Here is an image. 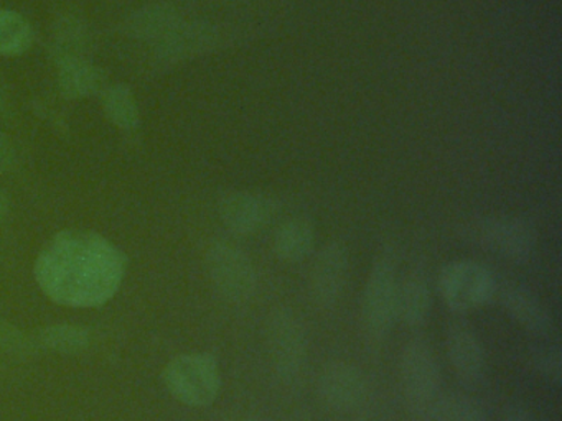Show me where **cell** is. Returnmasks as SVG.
<instances>
[{"label": "cell", "instance_id": "obj_1", "mask_svg": "<svg viewBox=\"0 0 562 421\" xmlns=\"http://www.w3.org/2000/svg\"><path fill=\"white\" fill-rule=\"evenodd\" d=\"M127 259L108 237L90 230L55 234L35 260L42 292L68 308H97L123 285Z\"/></svg>", "mask_w": 562, "mask_h": 421}, {"label": "cell", "instance_id": "obj_24", "mask_svg": "<svg viewBox=\"0 0 562 421\" xmlns=\"http://www.w3.org/2000/svg\"><path fill=\"white\" fill-rule=\"evenodd\" d=\"M532 364L536 371L549 384L561 385L562 351L558 344L539 345L532 352Z\"/></svg>", "mask_w": 562, "mask_h": 421}, {"label": "cell", "instance_id": "obj_19", "mask_svg": "<svg viewBox=\"0 0 562 421\" xmlns=\"http://www.w3.org/2000/svg\"><path fill=\"white\" fill-rule=\"evenodd\" d=\"M35 345L57 352V354L75 355L88 351L93 344L90 329L71 322L44 326L34 335Z\"/></svg>", "mask_w": 562, "mask_h": 421}, {"label": "cell", "instance_id": "obj_25", "mask_svg": "<svg viewBox=\"0 0 562 421\" xmlns=\"http://www.w3.org/2000/svg\"><path fill=\"white\" fill-rule=\"evenodd\" d=\"M34 348L35 342L29 341L24 332L0 319V352L15 357L31 354Z\"/></svg>", "mask_w": 562, "mask_h": 421}, {"label": "cell", "instance_id": "obj_10", "mask_svg": "<svg viewBox=\"0 0 562 421\" xmlns=\"http://www.w3.org/2000/svg\"><path fill=\"white\" fill-rule=\"evenodd\" d=\"M404 394L414 407H430L439 394L440 368L430 345L411 341L401 355Z\"/></svg>", "mask_w": 562, "mask_h": 421}, {"label": "cell", "instance_id": "obj_2", "mask_svg": "<svg viewBox=\"0 0 562 421\" xmlns=\"http://www.w3.org/2000/svg\"><path fill=\"white\" fill-rule=\"evenodd\" d=\"M162 378L170 395L187 407H209L222 388L218 362L203 352L177 355L164 368Z\"/></svg>", "mask_w": 562, "mask_h": 421}, {"label": "cell", "instance_id": "obj_22", "mask_svg": "<svg viewBox=\"0 0 562 421\" xmlns=\"http://www.w3.org/2000/svg\"><path fill=\"white\" fill-rule=\"evenodd\" d=\"M34 42V26L22 13L0 9V56L15 58L25 55Z\"/></svg>", "mask_w": 562, "mask_h": 421}, {"label": "cell", "instance_id": "obj_23", "mask_svg": "<svg viewBox=\"0 0 562 421\" xmlns=\"http://www.w3.org/2000/svg\"><path fill=\"white\" fill-rule=\"evenodd\" d=\"M434 421H486L482 405L465 395H446L430 403Z\"/></svg>", "mask_w": 562, "mask_h": 421}, {"label": "cell", "instance_id": "obj_18", "mask_svg": "<svg viewBox=\"0 0 562 421\" xmlns=\"http://www.w3.org/2000/svg\"><path fill=\"white\" fill-rule=\"evenodd\" d=\"M317 240L314 223L307 217H292L276 230L272 249L282 262H302L312 255Z\"/></svg>", "mask_w": 562, "mask_h": 421}, {"label": "cell", "instance_id": "obj_12", "mask_svg": "<svg viewBox=\"0 0 562 421\" xmlns=\"http://www.w3.org/2000/svg\"><path fill=\"white\" fill-rule=\"evenodd\" d=\"M348 249L340 240L322 247L311 270V293L317 305H335L344 292L348 275Z\"/></svg>", "mask_w": 562, "mask_h": 421}, {"label": "cell", "instance_id": "obj_13", "mask_svg": "<svg viewBox=\"0 0 562 421\" xmlns=\"http://www.w3.org/2000/svg\"><path fill=\"white\" fill-rule=\"evenodd\" d=\"M183 16L179 7L170 2H154L139 7L123 23L124 35L137 42H157L169 35Z\"/></svg>", "mask_w": 562, "mask_h": 421}, {"label": "cell", "instance_id": "obj_20", "mask_svg": "<svg viewBox=\"0 0 562 421\" xmlns=\"http://www.w3.org/2000/svg\"><path fill=\"white\" fill-rule=\"evenodd\" d=\"M430 309V292L424 276H407L397 286L396 319L409 328H419L426 321Z\"/></svg>", "mask_w": 562, "mask_h": 421}, {"label": "cell", "instance_id": "obj_7", "mask_svg": "<svg viewBox=\"0 0 562 421\" xmlns=\"http://www.w3.org/2000/svg\"><path fill=\"white\" fill-rule=\"evenodd\" d=\"M268 345L276 372L284 380L297 378L307 357V335L297 315L289 309L272 312L268 325Z\"/></svg>", "mask_w": 562, "mask_h": 421}, {"label": "cell", "instance_id": "obj_21", "mask_svg": "<svg viewBox=\"0 0 562 421\" xmlns=\"http://www.w3.org/2000/svg\"><path fill=\"white\" fill-rule=\"evenodd\" d=\"M103 111L108 121L121 130H136L139 127L140 111L136 94L124 82L104 88Z\"/></svg>", "mask_w": 562, "mask_h": 421}, {"label": "cell", "instance_id": "obj_3", "mask_svg": "<svg viewBox=\"0 0 562 421\" xmlns=\"http://www.w3.org/2000/svg\"><path fill=\"white\" fill-rule=\"evenodd\" d=\"M206 270L223 298L245 303L255 295L258 285L252 260L241 247L228 240H213L205 253Z\"/></svg>", "mask_w": 562, "mask_h": 421}, {"label": "cell", "instance_id": "obj_17", "mask_svg": "<svg viewBox=\"0 0 562 421\" xmlns=\"http://www.w3.org/2000/svg\"><path fill=\"white\" fill-rule=\"evenodd\" d=\"M58 88L67 99H87L104 91V75L88 58H70L57 65Z\"/></svg>", "mask_w": 562, "mask_h": 421}, {"label": "cell", "instance_id": "obj_26", "mask_svg": "<svg viewBox=\"0 0 562 421\" xmlns=\"http://www.w3.org/2000/svg\"><path fill=\"white\" fill-rule=\"evenodd\" d=\"M19 153L14 140L0 130V174H8L18 167Z\"/></svg>", "mask_w": 562, "mask_h": 421}, {"label": "cell", "instance_id": "obj_11", "mask_svg": "<svg viewBox=\"0 0 562 421\" xmlns=\"http://www.w3.org/2000/svg\"><path fill=\"white\" fill-rule=\"evenodd\" d=\"M317 387L324 403L337 411L357 410L368 394L367 378L360 368L348 362L325 365L318 375Z\"/></svg>", "mask_w": 562, "mask_h": 421}, {"label": "cell", "instance_id": "obj_9", "mask_svg": "<svg viewBox=\"0 0 562 421\" xmlns=\"http://www.w3.org/2000/svg\"><path fill=\"white\" fill-rule=\"evenodd\" d=\"M279 204L268 194L229 191L220 197L218 214L223 226L235 236L261 232L278 214Z\"/></svg>", "mask_w": 562, "mask_h": 421}, {"label": "cell", "instance_id": "obj_5", "mask_svg": "<svg viewBox=\"0 0 562 421\" xmlns=\"http://www.w3.org/2000/svg\"><path fill=\"white\" fill-rule=\"evenodd\" d=\"M397 286L396 260L391 253H381L371 266L361 306L370 338H384L396 321Z\"/></svg>", "mask_w": 562, "mask_h": 421}, {"label": "cell", "instance_id": "obj_29", "mask_svg": "<svg viewBox=\"0 0 562 421\" xmlns=\"http://www.w3.org/2000/svg\"><path fill=\"white\" fill-rule=\"evenodd\" d=\"M9 109V94L4 81L0 78V114Z\"/></svg>", "mask_w": 562, "mask_h": 421}, {"label": "cell", "instance_id": "obj_6", "mask_svg": "<svg viewBox=\"0 0 562 421\" xmlns=\"http://www.w3.org/2000/svg\"><path fill=\"white\" fill-rule=\"evenodd\" d=\"M223 42L222 26L209 20H182L169 35L154 45V61L160 68L182 65L210 55Z\"/></svg>", "mask_w": 562, "mask_h": 421}, {"label": "cell", "instance_id": "obj_4", "mask_svg": "<svg viewBox=\"0 0 562 421\" xmlns=\"http://www.w3.org/2000/svg\"><path fill=\"white\" fill-rule=\"evenodd\" d=\"M443 301L452 311L467 312L482 308L496 295V282L490 269L476 260H453L439 275Z\"/></svg>", "mask_w": 562, "mask_h": 421}, {"label": "cell", "instance_id": "obj_28", "mask_svg": "<svg viewBox=\"0 0 562 421\" xmlns=\"http://www.w3.org/2000/svg\"><path fill=\"white\" fill-rule=\"evenodd\" d=\"M11 213V197L0 187V220H4Z\"/></svg>", "mask_w": 562, "mask_h": 421}, {"label": "cell", "instance_id": "obj_15", "mask_svg": "<svg viewBox=\"0 0 562 421\" xmlns=\"http://www.w3.org/2000/svg\"><path fill=\"white\" fill-rule=\"evenodd\" d=\"M447 354L456 374L467 384H476L485 374V351L479 335L465 325H456L447 334Z\"/></svg>", "mask_w": 562, "mask_h": 421}, {"label": "cell", "instance_id": "obj_16", "mask_svg": "<svg viewBox=\"0 0 562 421\" xmlns=\"http://www.w3.org/2000/svg\"><path fill=\"white\" fill-rule=\"evenodd\" d=\"M91 48L90 25L75 13H65L55 20L50 32V53L55 61L88 58Z\"/></svg>", "mask_w": 562, "mask_h": 421}, {"label": "cell", "instance_id": "obj_14", "mask_svg": "<svg viewBox=\"0 0 562 421\" xmlns=\"http://www.w3.org/2000/svg\"><path fill=\"white\" fill-rule=\"evenodd\" d=\"M499 301L508 315L526 331L541 335V338L554 334V319L542 306V303L525 286L513 285V283L503 286L499 289Z\"/></svg>", "mask_w": 562, "mask_h": 421}, {"label": "cell", "instance_id": "obj_8", "mask_svg": "<svg viewBox=\"0 0 562 421\" xmlns=\"http://www.w3.org/2000/svg\"><path fill=\"white\" fill-rule=\"evenodd\" d=\"M472 236L490 252L516 263L528 262L536 249L535 230L518 217H483L473 226Z\"/></svg>", "mask_w": 562, "mask_h": 421}, {"label": "cell", "instance_id": "obj_27", "mask_svg": "<svg viewBox=\"0 0 562 421\" xmlns=\"http://www.w3.org/2000/svg\"><path fill=\"white\" fill-rule=\"evenodd\" d=\"M503 421H538V418L522 405H512L506 408Z\"/></svg>", "mask_w": 562, "mask_h": 421}, {"label": "cell", "instance_id": "obj_30", "mask_svg": "<svg viewBox=\"0 0 562 421\" xmlns=\"http://www.w3.org/2000/svg\"><path fill=\"white\" fill-rule=\"evenodd\" d=\"M259 421H262V420H259Z\"/></svg>", "mask_w": 562, "mask_h": 421}]
</instances>
